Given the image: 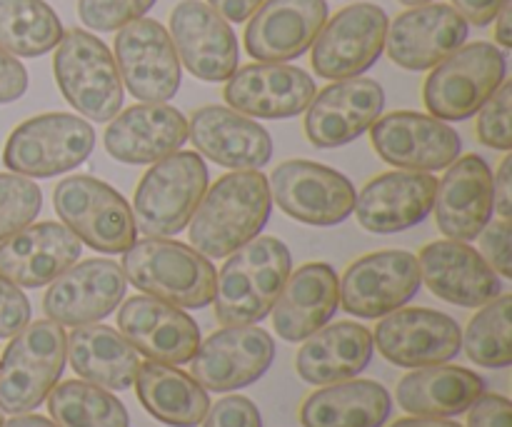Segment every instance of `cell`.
<instances>
[{
	"label": "cell",
	"instance_id": "cell-1",
	"mask_svg": "<svg viewBox=\"0 0 512 427\" xmlns=\"http://www.w3.org/2000/svg\"><path fill=\"white\" fill-rule=\"evenodd\" d=\"M273 210L268 178L260 170H233L205 190L190 218V245L208 260L228 258L258 238Z\"/></svg>",
	"mask_w": 512,
	"mask_h": 427
},
{
	"label": "cell",
	"instance_id": "cell-2",
	"mask_svg": "<svg viewBox=\"0 0 512 427\" xmlns=\"http://www.w3.org/2000/svg\"><path fill=\"white\" fill-rule=\"evenodd\" d=\"M293 270L288 245L273 235L253 238L230 253L215 275V318L220 325H255L273 310Z\"/></svg>",
	"mask_w": 512,
	"mask_h": 427
},
{
	"label": "cell",
	"instance_id": "cell-3",
	"mask_svg": "<svg viewBox=\"0 0 512 427\" xmlns=\"http://www.w3.org/2000/svg\"><path fill=\"white\" fill-rule=\"evenodd\" d=\"M120 268L135 288L175 308L200 310L213 303V263L178 240H135L123 253Z\"/></svg>",
	"mask_w": 512,
	"mask_h": 427
},
{
	"label": "cell",
	"instance_id": "cell-4",
	"mask_svg": "<svg viewBox=\"0 0 512 427\" xmlns=\"http://www.w3.org/2000/svg\"><path fill=\"white\" fill-rule=\"evenodd\" d=\"M208 190V165L193 150H178L153 163L133 200L135 228L145 238H173L188 228Z\"/></svg>",
	"mask_w": 512,
	"mask_h": 427
},
{
	"label": "cell",
	"instance_id": "cell-5",
	"mask_svg": "<svg viewBox=\"0 0 512 427\" xmlns=\"http://www.w3.org/2000/svg\"><path fill=\"white\" fill-rule=\"evenodd\" d=\"M53 73L63 98L93 123H110L123 108V80L113 53L88 30H63Z\"/></svg>",
	"mask_w": 512,
	"mask_h": 427
},
{
	"label": "cell",
	"instance_id": "cell-6",
	"mask_svg": "<svg viewBox=\"0 0 512 427\" xmlns=\"http://www.w3.org/2000/svg\"><path fill=\"white\" fill-rule=\"evenodd\" d=\"M68 335L53 320H35L13 335L0 360V410L23 415L45 403L65 368Z\"/></svg>",
	"mask_w": 512,
	"mask_h": 427
},
{
	"label": "cell",
	"instance_id": "cell-7",
	"mask_svg": "<svg viewBox=\"0 0 512 427\" xmlns=\"http://www.w3.org/2000/svg\"><path fill=\"white\" fill-rule=\"evenodd\" d=\"M430 70L423 83L425 108L443 123H460L473 118L503 85L508 60L498 45L478 40L460 45Z\"/></svg>",
	"mask_w": 512,
	"mask_h": 427
},
{
	"label": "cell",
	"instance_id": "cell-8",
	"mask_svg": "<svg viewBox=\"0 0 512 427\" xmlns=\"http://www.w3.org/2000/svg\"><path fill=\"white\" fill-rule=\"evenodd\" d=\"M95 148V130L73 113H43L23 120L3 148L10 173L25 178H55L78 168Z\"/></svg>",
	"mask_w": 512,
	"mask_h": 427
},
{
	"label": "cell",
	"instance_id": "cell-9",
	"mask_svg": "<svg viewBox=\"0 0 512 427\" xmlns=\"http://www.w3.org/2000/svg\"><path fill=\"white\" fill-rule=\"evenodd\" d=\"M53 205L65 228L98 253H125L138 240L133 208L118 190L93 175L60 180Z\"/></svg>",
	"mask_w": 512,
	"mask_h": 427
},
{
	"label": "cell",
	"instance_id": "cell-10",
	"mask_svg": "<svg viewBox=\"0 0 512 427\" xmlns=\"http://www.w3.org/2000/svg\"><path fill=\"white\" fill-rule=\"evenodd\" d=\"M270 198L288 218L315 228L345 223L355 210V188L343 173L313 160H285L268 180Z\"/></svg>",
	"mask_w": 512,
	"mask_h": 427
},
{
	"label": "cell",
	"instance_id": "cell-11",
	"mask_svg": "<svg viewBox=\"0 0 512 427\" xmlns=\"http://www.w3.org/2000/svg\"><path fill=\"white\" fill-rule=\"evenodd\" d=\"M388 13L375 3H353L325 20L313 40V70L325 80L360 78L385 50Z\"/></svg>",
	"mask_w": 512,
	"mask_h": 427
},
{
	"label": "cell",
	"instance_id": "cell-12",
	"mask_svg": "<svg viewBox=\"0 0 512 427\" xmlns=\"http://www.w3.org/2000/svg\"><path fill=\"white\" fill-rule=\"evenodd\" d=\"M115 65L123 85L143 103H168L183 80L168 28L153 18H138L115 35Z\"/></svg>",
	"mask_w": 512,
	"mask_h": 427
},
{
	"label": "cell",
	"instance_id": "cell-13",
	"mask_svg": "<svg viewBox=\"0 0 512 427\" xmlns=\"http://www.w3.org/2000/svg\"><path fill=\"white\" fill-rule=\"evenodd\" d=\"M418 258L408 250L363 255L340 280V305L355 318H385L418 295Z\"/></svg>",
	"mask_w": 512,
	"mask_h": 427
},
{
	"label": "cell",
	"instance_id": "cell-14",
	"mask_svg": "<svg viewBox=\"0 0 512 427\" xmlns=\"http://www.w3.org/2000/svg\"><path fill=\"white\" fill-rule=\"evenodd\" d=\"M275 358V343L258 325H225L198 345L193 378L210 393H233L263 378Z\"/></svg>",
	"mask_w": 512,
	"mask_h": 427
},
{
	"label": "cell",
	"instance_id": "cell-15",
	"mask_svg": "<svg viewBox=\"0 0 512 427\" xmlns=\"http://www.w3.org/2000/svg\"><path fill=\"white\" fill-rule=\"evenodd\" d=\"M373 148L385 163L415 173H435L458 160L460 135L433 115L398 110L370 125Z\"/></svg>",
	"mask_w": 512,
	"mask_h": 427
},
{
	"label": "cell",
	"instance_id": "cell-16",
	"mask_svg": "<svg viewBox=\"0 0 512 427\" xmlns=\"http://www.w3.org/2000/svg\"><path fill=\"white\" fill-rule=\"evenodd\" d=\"M170 40L180 65L205 83H225L238 70L233 25L203 0H180L170 13Z\"/></svg>",
	"mask_w": 512,
	"mask_h": 427
},
{
	"label": "cell",
	"instance_id": "cell-17",
	"mask_svg": "<svg viewBox=\"0 0 512 427\" xmlns=\"http://www.w3.org/2000/svg\"><path fill=\"white\" fill-rule=\"evenodd\" d=\"M375 348L400 368H428L453 360L463 348L460 325L428 308H398L375 328Z\"/></svg>",
	"mask_w": 512,
	"mask_h": 427
},
{
	"label": "cell",
	"instance_id": "cell-18",
	"mask_svg": "<svg viewBox=\"0 0 512 427\" xmlns=\"http://www.w3.org/2000/svg\"><path fill=\"white\" fill-rule=\"evenodd\" d=\"M470 23L445 3L413 5L388 23L385 50L403 70H430L465 45Z\"/></svg>",
	"mask_w": 512,
	"mask_h": 427
},
{
	"label": "cell",
	"instance_id": "cell-19",
	"mask_svg": "<svg viewBox=\"0 0 512 427\" xmlns=\"http://www.w3.org/2000/svg\"><path fill=\"white\" fill-rule=\"evenodd\" d=\"M318 85L298 65L250 63L225 80L223 98L228 108L248 118L285 120L305 113Z\"/></svg>",
	"mask_w": 512,
	"mask_h": 427
},
{
	"label": "cell",
	"instance_id": "cell-20",
	"mask_svg": "<svg viewBox=\"0 0 512 427\" xmlns=\"http://www.w3.org/2000/svg\"><path fill=\"white\" fill-rule=\"evenodd\" d=\"M125 288L128 280L118 263L105 258L83 260L50 283L43 310L53 323L80 328L108 318L123 303Z\"/></svg>",
	"mask_w": 512,
	"mask_h": 427
},
{
	"label": "cell",
	"instance_id": "cell-21",
	"mask_svg": "<svg viewBox=\"0 0 512 427\" xmlns=\"http://www.w3.org/2000/svg\"><path fill=\"white\" fill-rule=\"evenodd\" d=\"M383 108L385 93L378 80H333L305 108V135L315 148H340L370 130Z\"/></svg>",
	"mask_w": 512,
	"mask_h": 427
},
{
	"label": "cell",
	"instance_id": "cell-22",
	"mask_svg": "<svg viewBox=\"0 0 512 427\" xmlns=\"http://www.w3.org/2000/svg\"><path fill=\"white\" fill-rule=\"evenodd\" d=\"M328 20V0H263L245 25V50L258 63H288L310 50Z\"/></svg>",
	"mask_w": 512,
	"mask_h": 427
},
{
	"label": "cell",
	"instance_id": "cell-23",
	"mask_svg": "<svg viewBox=\"0 0 512 427\" xmlns=\"http://www.w3.org/2000/svg\"><path fill=\"white\" fill-rule=\"evenodd\" d=\"M118 328L135 353L155 363L185 365L200 345L198 323L175 305L150 295H133L120 305Z\"/></svg>",
	"mask_w": 512,
	"mask_h": 427
},
{
	"label": "cell",
	"instance_id": "cell-24",
	"mask_svg": "<svg viewBox=\"0 0 512 427\" xmlns=\"http://www.w3.org/2000/svg\"><path fill=\"white\" fill-rule=\"evenodd\" d=\"M420 280L445 303L460 308H483L503 293L498 273L478 250L460 240H435L418 255Z\"/></svg>",
	"mask_w": 512,
	"mask_h": 427
},
{
	"label": "cell",
	"instance_id": "cell-25",
	"mask_svg": "<svg viewBox=\"0 0 512 427\" xmlns=\"http://www.w3.org/2000/svg\"><path fill=\"white\" fill-rule=\"evenodd\" d=\"M435 193L438 180L430 173L390 170L365 185L355 198V215L368 233H403L433 213Z\"/></svg>",
	"mask_w": 512,
	"mask_h": 427
},
{
	"label": "cell",
	"instance_id": "cell-26",
	"mask_svg": "<svg viewBox=\"0 0 512 427\" xmlns=\"http://www.w3.org/2000/svg\"><path fill=\"white\" fill-rule=\"evenodd\" d=\"M188 138L213 163L230 170H260L273 158L263 125L228 105H203L188 120Z\"/></svg>",
	"mask_w": 512,
	"mask_h": 427
},
{
	"label": "cell",
	"instance_id": "cell-27",
	"mask_svg": "<svg viewBox=\"0 0 512 427\" xmlns=\"http://www.w3.org/2000/svg\"><path fill=\"white\" fill-rule=\"evenodd\" d=\"M188 140V120L165 103H143L123 110L105 130V150L125 165H153L178 153Z\"/></svg>",
	"mask_w": 512,
	"mask_h": 427
},
{
	"label": "cell",
	"instance_id": "cell-28",
	"mask_svg": "<svg viewBox=\"0 0 512 427\" xmlns=\"http://www.w3.org/2000/svg\"><path fill=\"white\" fill-rule=\"evenodd\" d=\"M435 218L448 240H475L490 223L493 205V170L480 155H465L448 165V173L438 180Z\"/></svg>",
	"mask_w": 512,
	"mask_h": 427
},
{
	"label": "cell",
	"instance_id": "cell-29",
	"mask_svg": "<svg viewBox=\"0 0 512 427\" xmlns=\"http://www.w3.org/2000/svg\"><path fill=\"white\" fill-rule=\"evenodd\" d=\"M80 240L60 223H30L0 243V275L18 288H43L80 258Z\"/></svg>",
	"mask_w": 512,
	"mask_h": 427
},
{
	"label": "cell",
	"instance_id": "cell-30",
	"mask_svg": "<svg viewBox=\"0 0 512 427\" xmlns=\"http://www.w3.org/2000/svg\"><path fill=\"white\" fill-rule=\"evenodd\" d=\"M340 308V280L333 265L305 263L290 270L273 305L275 333L288 343H303L333 320Z\"/></svg>",
	"mask_w": 512,
	"mask_h": 427
},
{
	"label": "cell",
	"instance_id": "cell-31",
	"mask_svg": "<svg viewBox=\"0 0 512 427\" xmlns=\"http://www.w3.org/2000/svg\"><path fill=\"white\" fill-rule=\"evenodd\" d=\"M373 333L358 323L323 325L305 338L295 370L310 385H333L353 380L373 360Z\"/></svg>",
	"mask_w": 512,
	"mask_h": 427
},
{
	"label": "cell",
	"instance_id": "cell-32",
	"mask_svg": "<svg viewBox=\"0 0 512 427\" xmlns=\"http://www.w3.org/2000/svg\"><path fill=\"white\" fill-rule=\"evenodd\" d=\"M485 393V380L468 368L428 365L405 375L395 390L400 408L418 418H455Z\"/></svg>",
	"mask_w": 512,
	"mask_h": 427
},
{
	"label": "cell",
	"instance_id": "cell-33",
	"mask_svg": "<svg viewBox=\"0 0 512 427\" xmlns=\"http://www.w3.org/2000/svg\"><path fill=\"white\" fill-rule=\"evenodd\" d=\"M65 360L75 373L98 388L120 393L133 388L140 360L133 345L108 325H80L68 335Z\"/></svg>",
	"mask_w": 512,
	"mask_h": 427
},
{
	"label": "cell",
	"instance_id": "cell-34",
	"mask_svg": "<svg viewBox=\"0 0 512 427\" xmlns=\"http://www.w3.org/2000/svg\"><path fill=\"white\" fill-rule=\"evenodd\" d=\"M393 400L375 380H343L325 385L300 405L303 427H383Z\"/></svg>",
	"mask_w": 512,
	"mask_h": 427
},
{
	"label": "cell",
	"instance_id": "cell-35",
	"mask_svg": "<svg viewBox=\"0 0 512 427\" xmlns=\"http://www.w3.org/2000/svg\"><path fill=\"white\" fill-rule=\"evenodd\" d=\"M133 385L140 405L165 425L195 427L203 423L210 410L208 390L175 365L155 360L140 363Z\"/></svg>",
	"mask_w": 512,
	"mask_h": 427
},
{
	"label": "cell",
	"instance_id": "cell-36",
	"mask_svg": "<svg viewBox=\"0 0 512 427\" xmlns=\"http://www.w3.org/2000/svg\"><path fill=\"white\" fill-rule=\"evenodd\" d=\"M63 38V23L45 0H0V48L15 58H40Z\"/></svg>",
	"mask_w": 512,
	"mask_h": 427
},
{
	"label": "cell",
	"instance_id": "cell-37",
	"mask_svg": "<svg viewBox=\"0 0 512 427\" xmlns=\"http://www.w3.org/2000/svg\"><path fill=\"white\" fill-rule=\"evenodd\" d=\"M48 413L58 427H130L125 405L88 380H68L50 390Z\"/></svg>",
	"mask_w": 512,
	"mask_h": 427
},
{
	"label": "cell",
	"instance_id": "cell-38",
	"mask_svg": "<svg viewBox=\"0 0 512 427\" xmlns=\"http://www.w3.org/2000/svg\"><path fill=\"white\" fill-rule=\"evenodd\" d=\"M512 295H498L483 305L465 330V353L483 368H508L512 363Z\"/></svg>",
	"mask_w": 512,
	"mask_h": 427
},
{
	"label": "cell",
	"instance_id": "cell-39",
	"mask_svg": "<svg viewBox=\"0 0 512 427\" xmlns=\"http://www.w3.org/2000/svg\"><path fill=\"white\" fill-rule=\"evenodd\" d=\"M43 208V193L33 178L0 173V243L18 230L28 228Z\"/></svg>",
	"mask_w": 512,
	"mask_h": 427
},
{
	"label": "cell",
	"instance_id": "cell-40",
	"mask_svg": "<svg viewBox=\"0 0 512 427\" xmlns=\"http://www.w3.org/2000/svg\"><path fill=\"white\" fill-rule=\"evenodd\" d=\"M158 0H78V15L95 33H115L133 20L145 18Z\"/></svg>",
	"mask_w": 512,
	"mask_h": 427
},
{
	"label": "cell",
	"instance_id": "cell-41",
	"mask_svg": "<svg viewBox=\"0 0 512 427\" xmlns=\"http://www.w3.org/2000/svg\"><path fill=\"white\" fill-rule=\"evenodd\" d=\"M510 108H512V83L503 80L493 98L478 110V138L480 143L493 150H510L512 148V125H510Z\"/></svg>",
	"mask_w": 512,
	"mask_h": 427
},
{
	"label": "cell",
	"instance_id": "cell-42",
	"mask_svg": "<svg viewBox=\"0 0 512 427\" xmlns=\"http://www.w3.org/2000/svg\"><path fill=\"white\" fill-rule=\"evenodd\" d=\"M480 253L483 260L503 278H512V260H510V243L512 228L510 220H495L493 225H485L480 230Z\"/></svg>",
	"mask_w": 512,
	"mask_h": 427
},
{
	"label": "cell",
	"instance_id": "cell-43",
	"mask_svg": "<svg viewBox=\"0 0 512 427\" xmlns=\"http://www.w3.org/2000/svg\"><path fill=\"white\" fill-rule=\"evenodd\" d=\"M203 427H263L258 408L253 400L243 398V395H228V398L218 400L213 408L208 410L205 420L200 423Z\"/></svg>",
	"mask_w": 512,
	"mask_h": 427
},
{
	"label": "cell",
	"instance_id": "cell-44",
	"mask_svg": "<svg viewBox=\"0 0 512 427\" xmlns=\"http://www.w3.org/2000/svg\"><path fill=\"white\" fill-rule=\"evenodd\" d=\"M30 323V303L18 285L0 275V338H13Z\"/></svg>",
	"mask_w": 512,
	"mask_h": 427
},
{
	"label": "cell",
	"instance_id": "cell-45",
	"mask_svg": "<svg viewBox=\"0 0 512 427\" xmlns=\"http://www.w3.org/2000/svg\"><path fill=\"white\" fill-rule=\"evenodd\" d=\"M512 408L503 395H480L468 415V427H510Z\"/></svg>",
	"mask_w": 512,
	"mask_h": 427
},
{
	"label": "cell",
	"instance_id": "cell-46",
	"mask_svg": "<svg viewBox=\"0 0 512 427\" xmlns=\"http://www.w3.org/2000/svg\"><path fill=\"white\" fill-rule=\"evenodd\" d=\"M28 90V70L15 55L0 48V105L23 98Z\"/></svg>",
	"mask_w": 512,
	"mask_h": 427
},
{
	"label": "cell",
	"instance_id": "cell-47",
	"mask_svg": "<svg viewBox=\"0 0 512 427\" xmlns=\"http://www.w3.org/2000/svg\"><path fill=\"white\" fill-rule=\"evenodd\" d=\"M493 205L500 220H510L512 215V155H505L498 175H493Z\"/></svg>",
	"mask_w": 512,
	"mask_h": 427
},
{
	"label": "cell",
	"instance_id": "cell-48",
	"mask_svg": "<svg viewBox=\"0 0 512 427\" xmlns=\"http://www.w3.org/2000/svg\"><path fill=\"white\" fill-rule=\"evenodd\" d=\"M450 3L468 23H473L475 28H485V25L493 23L503 0H450Z\"/></svg>",
	"mask_w": 512,
	"mask_h": 427
},
{
	"label": "cell",
	"instance_id": "cell-49",
	"mask_svg": "<svg viewBox=\"0 0 512 427\" xmlns=\"http://www.w3.org/2000/svg\"><path fill=\"white\" fill-rule=\"evenodd\" d=\"M263 0H208L215 13L223 15L228 23H245Z\"/></svg>",
	"mask_w": 512,
	"mask_h": 427
},
{
	"label": "cell",
	"instance_id": "cell-50",
	"mask_svg": "<svg viewBox=\"0 0 512 427\" xmlns=\"http://www.w3.org/2000/svg\"><path fill=\"white\" fill-rule=\"evenodd\" d=\"M495 40L500 48H512V0H503L500 10L495 13Z\"/></svg>",
	"mask_w": 512,
	"mask_h": 427
},
{
	"label": "cell",
	"instance_id": "cell-51",
	"mask_svg": "<svg viewBox=\"0 0 512 427\" xmlns=\"http://www.w3.org/2000/svg\"><path fill=\"white\" fill-rule=\"evenodd\" d=\"M390 427H463V425L453 423V420H445V418H418V415H413V418H403Z\"/></svg>",
	"mask_w": 512,
	"mask_h": 427
},
{
	"label": "cell",
	"instance_id": "cell-52",
	"mask_svg": "<svg viewBox=\"0 0 512 427\" xmlns=\"http://www.w3.org/2000/svg\"><path fill=\"white\" fill-rule=\"evenodd\" d=\"M3 427H58L53 420L43 418V415H15L13 420L3 423Z\"/></svg>",
	"mask_w": 512,
	"mask_h": 427
},
{
	"label": "cell",
	"instance_id": "cell-53",
	"mask_svg": "<svg viewBox=\"0 0 512 427\" xmlns=\"http://www.w3.org/2000/svg\"><path fill=\"white\" fill-rule=\"evenodd\" d=\"M403 5H408V8H413V5H425V3H433V0H400Z\"/></svg>",
	"mask_w": 512,
	"mask_h": 427
},
{
	"label": "cell",
	"instance_id": "cell-54",
	"mask_svg": "<svg viewBox=\"0 0 512 427\" xmlns=\"http://www.w3.org/2000/svg\"><path fill=\"white\" fill-rule=\"evenodd\" d=\"M0 427H3V415H0Z\"/></svg>",
	"mask_w": 512,
	"mask_h": 427
}]
</instances>
